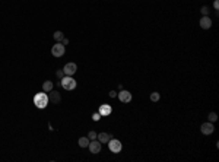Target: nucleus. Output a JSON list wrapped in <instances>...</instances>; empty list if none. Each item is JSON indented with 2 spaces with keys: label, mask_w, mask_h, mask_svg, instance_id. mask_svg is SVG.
Here are the masks:
<instances>
[{
  "label": "nucleus",
  "mask_w": 219,
  "mask_h": 162,
  "mask_svg": "<svg viewBox=\"0 0 219 162\" xmlns=\"http://www.w3.org/2000/svg\"><path fill=\"white\" fill-rule=\"evenodd\" d=\"M199 25H200V28H203V29H209V28L212 27V19H210L209 16H203V18L199 20Z\"/></svg>",
  "instance_id": "obj_10"
},
{
  "label": "nucleus",
  "mask_w": 219,
  "mask_h": 162,
  "mask_svg": "<svg viewBox=\"0 0 219 162\" xmlns=\"http://www.w3.org/2000/svg\"><path fill=\"white\" fill-rule=\"evenodd\" d=\"M53 37H54V40L57 41V42H61V41H63V38H64V34H63L61 31H56Z\"/></svg>",
  "instance_id": "obj_15"
},
{
  "label": "nucleus",
  "mask_w": 219,
  "mask_h": 162,
  "mask_svg": "<svg viewBox=\"0 0 219 162\" xmlns=\"http://www.w3.org/2000/svg\"><path fill=\"white\" fill-rule=\"evenodd\" d=\"M119 99L121 102H124V104H127V102H130L132 101V94H130V92H129V91H123V89H121V91H120L119 94Z\"/></svg>",
  "instance_id": "obj_7"
},
{
  "label": "nucleus",
  "mask_w": 219,
  "mask_h": 162,
  "mask_svg": "<svg viewBox=\"0 0 219 162\" xmlns=\"http://www.w3.org/2000/svg\"><path fill=\"white\" fill-rule=\"evenodd\" d=\"M97 133H95V131H89V133H88V139H89V140H95V139H97Z\"/></svg>",
  "instance_id": "obj_20"
},
{
  "label": "nucleus",
  "mask_w": 219,
  "mask_h": 162,
  "mask_svg": "<svg viewBox=\"0 0 219 162\" xmlns=\"http://www.w3.org/2000/svg\"><path fill=\"white\" fill-rule=\"evenodd\" d=\"M100 118H101L100 113H93V114H92V120H93V121H100Z\"/></svg>",
  "instance_id": "obj_21"
},
{
  "label": "nucleus",
  "mask_w": 219,
  "mask_h": 162,
  "mask_svg": "<svg viewBox=\"0 0 219 162\" xmlns=\"http://www.w3.org/2000/svg\"><path fill=\"white\" fill-rule=\"evenodd\" d=\"M110 96H111V98H115V96H117V92H115V91H111V92H110Z\"/></svg>",
  "instance_id": "obj_24"
},
{
  "label": "nucleus",
  "mask_w": 219,
  "mask_h": 162,
  "mask_svg": "<svg viewBox=\"0 0 219 162\" xmlns=\"http://www.w3.org/2000/svg\"><path fill=\"white\" fill-rule=\"evenodd\" d=\"M60 81H61L60 83H61L63 89H66V91H73V89L76 88V81L73 79V76H64Z\"/></svg>",
  "instance_id": "obj_2"
},
{
  "label": "nucleus",
  "mask_w": 219,
  "mask_h": 162,
  "mask_svg": "<svg viewBox=\"0 0 219 162\" xmlns=\"http://www.w3.org/2000/svg\"><path fill=\"white\" fill-rule=\"evenodd\" d=\"M113 137V135H108V133H100V135L97 136V139L100 140L101 143H108V140Z\"/></svg>",
  "instance_id": "obj_12"
},
{
  "label": "nucleus",
  "mask_w": 219,
  "mask_h": 162,
  "mask_svg": "<svg viewBox=\"0 0 219 162\" xmlns=\"http://www.w3.org/2000/svg\"><path fill=\"white\" fill-rule=\"evenodd\" d=\"M42 91H44V92H47V94H48L50 91H53V82H51V81H46V82H44V83H42Z\"/></svg>",
  "instance_id": "obj_13"
},
{
  "label": "nucleus",
  "mask_w": 219,
  "mask_h": 162,
  "mask_svg": "<svg viewBox=\"0 0 219 162\" xmlns=\"http://www.w3.org/2000/svg\"><path fill=\"white\" fill-rule=\"evenodd\" d=\"M64 51H66V48H64V45H63L61 42L54 44L53 48H51V54H53L54 57H61V56L64 54Z\"/></svg>",
  "instance_id": "obj_4"
},
{
  "label": "nucleus",
  "mask_w": 219,
  "mask_h": 162,
  "mask_svg": "<svg viewBox=\"0 0 219 162\" xmlns=\"http://www.w3.org/2000/svg\"><path fill=\"white\" fill-rule=\"evenodd\" d=\"M200 131H202L203 135H212L213 131H215V127H213V124L210 121L203 123V124L200 126Z\"/></svg>",
  "instance_id": "obj_6"
},
{
  "label": "nucleus",
  "mask_w": 219,
  "mask_h": 162,
  "mask_svg": "<svg viewBox=\"0 0 219 162\" xmlns=\"http://www.w3.org/2000/svg\"><path fill=\"white\" fill-rule=\"evenodd\" d=\"M98 113L101 114V117H107V115H110L113 113V108H111V105H108V104H102V105H100V108H98Z\"/></svg>",
  "instance_id": "obj_9"
},
{
  "label": "nucleus",
  "mask_w": 219,
  "mask_h": 162,
  "mask_svg": "<svg viewBox=\"0 0 219 162\" xmlns=\"http://www.w3.org/2000/svg\"><path fill=\"white\" fill-rule=\"evenodd\" d=\"M159 98H161V95L158 94V92H152V94H151V101L158 102L159 101Z\"/></svg>",
  "instance_id": "obj_16"
},
{
  "label": "nucleus",
  "mask_w": 219,
  "mask_h": 162,
  "mask_svg": "<svg viewBox=\"0 0 219 162\" xmlns=\"http://www.w3.org/2000/svg\"><path fill=\"white\" fill-rule=\"evenodd\" d=\"M108 149H110L113 153H120L121 149H123V145H121V142H120L119 139L111 137V139L108 140Z\"/></svg>",
  "instance_id": "obj_3"
},
{
  "label": "nucleus",
  "mask_w": 219,
  "mask_h": 162,
  "mask_svg": "<svg viewBox=\"0 0 219 162\" xmlns=\"http://www.w3.org/2000/svg\"><path fill=\"white\" fill-rule=\"evenodd\" d=\"M48 99H50V102H53V104H59L60 99H61V96H60V94L57 92V91H50L48 92Z\"/></svg>",
  "instance_id": "obj_11"
},
{
  "label": "nucleus",
  "mask_w": 219,
  "mask_h": 162,
  "mask_svg": "<svg viewBox=\"0 0 219 162\" xmlns=\"http://www.w3.org/2000/svg\"><path fill=\"white\" fill-rule=\"evenodd\" d=\"M61 44H63V45L66 47L67 44H69V40H67V38H63V41H61Z\"/></svg>",
  "instance_id": "obj_23"
},
{
  "label": "nucleus",
  "mask_w": 219,
  "mask_h": 162,
  "mask_svg": "<svg viewBox=\"0 0 219 162\" xmlns=\"http://www.w3.org/2000/svg\"><path fill=\"white\" fill-rule=\"evenodd\" d=\"M56 76H57L59 79H61V77H64L66 74H64V72H63V69H59V70L56 72Z\"/></svg>",
  "instance_id": "obj_19"
},
{
  "label": "nucleus",
  "mask_w": 219,
  "mask_h": 162,
  "mask_svg": "<svg viewBox=\"0 0 219 162\" xmlns=\"http://www.w3.org/2000/svg\"><path fill=\"white\" fill-rule=\"evenodd\" d=\"M50 104V99H48V95L47 92H38V94H35L34 96V105L38 108V110H44L47 108V105Z\"/></svg>",
  "instance_id": "obj_1"
},
{
  "label": "nucleus",
  "mask_w": 219,
  "mask_h": 162,
  "mask_svg": "<svg viewBox=\"0 0 219 162\" xmlns=\"http://www.w3.org/2000/svg\"><path fill=\"white\" fill-rule=\"evenodd\" d=\"M76 70H78V66H76V63H67L66 66L63 67V72L66 76H73V74L76 73Z\"/></svg>",
  "instance_id": "obj_5"
},
{
  "label": "nucleus",
  "mask_w": 219,
  "mask_h": 162,
  "mask_svg": "<svg viewBox=\"0 0 219 162\" xmlns=\"http://www.w3.org/2000/svg\"><path fill=\"white\" fill-rule=\"evenodd\" d=\"M89 142H91V140L88 139V136H86V137H80L78 143H79L80 148H88V146H89Z\"/></svg>",
  "instance_id": "obj_14"
},
{
  "label": "nucleus",
  "mask_w": 219,
  "mask_h": 162,
  "mask_svg": "<svg viewBox=\"0 0 219 162\" xmlns=\"http://www.w3.org/2000/svg\"><path fill=\"white\" fill-rule=\"evenodd\" d=\"M216 120H218V114H216V113H209V121L210 123H213V121H216Z\"/></svg>",
  "instance_id": "obj_17"
},
{
  "label": "nucleus",
  "mask_w": 219,
  "mask_h": 162,
  "mask_svg": "<svg viewBox=\"0 0 219 162\" xmlns=\"http://www.w3.org/2000/svg\"><path fill=\"white\" fill-rule=\"evenodd\" d=\"M213 7H215V10H218V9H219V0H215V3H213Z\"/></svg>",
  "instance_id": "obj_22"
},
{
  "label": "nucleus",
  "mask_w": 219,
  "mask_h": 162,
  "mask_svg": "<svg viewBox=\"0 0 219 162\" xmlns=\"http://www.w3.org/2000/svg\"><path fill=\"white\" fill-rule=\"evenodd\" d=\"M200 12H202V15H203V16H207V15H209V12H210V9H209L207 6H203L202 9H200Z\"/></svg>",
  "instance_id": "obj_18"
},
{
  "label": "nucleus",
  "mask_w": 219,
  "mask_h": 162,
  "mask_svg": "<svg viewBox=\"0 0 219 162\" xmlns=\"http://www.w3.org/2000/svg\"><path fill=\"white\" fill-rule=\"evenodd\" d=\"M88 148H89V150H91L92 153H100V152H101V142L98 140V139H95V140H91Z\"/></svg>",
  "instance_id": "obj_8"
}]
</instances>
